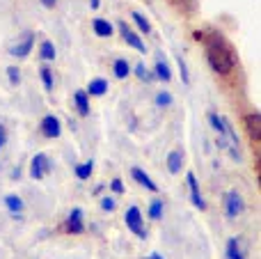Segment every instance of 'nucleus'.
Instances as JSON below:
<instances>
[{
	"label": "nucleus",
	"mask_w": 261,
	"mask_h": 259,
	"mask_svg": "<svg viewBox=\"0 0 261 259\" xmlns=\"http://www.w3.org/2000/svg\"><path fill=\"white\" fill-rule=\"evenodd\" d=\"M204 44H206V60H208V67L213 69L216 73L220 76H227L231 73L236 64V55L231 44L225 39L222 32H208V37H204Z\"/></svg>",
	"instance_id": "nucleus-1"
},
{
	"label": "nucleus",
	"mask_w": 261,
	"mask_h": 259,
	"mask_svg": "<svg viewBox=\"0 0 261 259\" xmlns=\"http://www.w3.org/2000/svg\"><path fill=\"white\" fill-rule=\"evenodd\" d=\"M124 220H126V227L135 234V237H138V239H147L144 218H142V211H140L138 206H128V209H126V216H124Z\"/></svg>",
	"instance_id": "nucleus-2"
},
{
	"label": "nucleus",
	"mask_w": 261,
	"mask_h": 259,
	"mask_svg": "<svg viewBox=\"0 0 261 259\" xmlns=\"http://www.w3.org/2000/svg\"><path fill=\"white\" fill-rule=\"evenodd\" d=\"M243 209H245V202H243V197H241V193L227 191L225 193V216L227 218L234 220L236 216L243 214Z\"/></svg>",
	"instance_id": "nucleus-3"
},
{
	"label": "nucleus",
	"mask_w": 261,
	"mask_h": 259,
	"mask_svg": "<svg viewBox=\"0 0 261 259\" xmlns=\"http://www.w3.org/2000/svg\"><path fill=\"white\" fill-rule=\"evenodd\" d=\"M50 168H53V165H50L48 156L46 154H35L32 156V161H30V177L37 179V182H41V179L50 172Z\"/></svg>",
	"instance_id": "nucleus-4"
},
{
	"label": "nucleus",
	"mask_w": 261,
	"mask_h": 259,
	"mask_svg": "<svg viewBox=\"0 0 261 259\" xmlns=\"http://www.w3.org/2000/svg\"><path fill=\"white\" fill-rule=\"evenodd\" d=\"M32 46H35V32H23L21 39H18L16 44L9 48V53H12L14 58L23 60V58H28V55H30Z\"/></svg>",
	"instance_id": "nucleus-5"
},
{
	"label": "nucleus",
	"mask_w": 261,
	"mask_h": 259,
	"mask_svg": "<svg viewBox=\"0 0 261 259\" xmlns=\"http://www.w3.org/2000/svg\"><path fill=\"white\" fill-rule=\"evenodd\" d=\"M64 229H67L69 234H83L85 232V214H83V209H71V214L67 216V220H64Z\"/></svg>",
	"instance_id": "nucleus-6"
},
{
	"label": "nucleus",
	"mask_w": 261,
	"mask_h": 259,
	"mask_svg": "<svg viewBox=\"0 0 261 259\" xmlns=\"http://www.w3.org/2000/svg\"><path fill=\"white\" fill-rule=\"evenodd\" d=\"M117 28H119V35H122V39L126 41V44L130 46V48L140 50V53H144V50H147V46H144V41L140 39V35H138V32H133V30H130V28L126 25V21H119V23H117Z\"/></svg>",
	"instance_id": "nucleus-7"
},
{
	"label": "nucleus",
	"mask_w": 261,
	"mask_h": 259,
	"mask_svg": "<svg viewBox=\"0 0 261 259\" xmlns=\"http://www.w3.org/2000/svg\"><path fill=\"white\" fill-rule=\"evenodd\" d=\"M39 128H41V133H44V138H50V140L62 136V122H60L58 115H46V117L41 119Z\"/></svg>",
	"instance_id": "nucleus-8"
},
{
	"label": "nucleus",
	"mask_w": 261,
	"mask_h": 259,
	"mask_svg": "<svg viewBox=\"0 0 261 259\" xmlns=\"http://www.w3.org/2000/svg\"><path fill=\"white\" fill-rule=\"evenodd\" d=\"M186 184H188V191H190V200H193V206L199 211L206 209V202H204L202 193H199V182L195 177V172H188L186 174Z\"/></svg>",
	"instance_id": "nucleus-9"
},
{
	"label": "nucleus",
	"mask_w": 261,
	"mask_h": 259,
	"mask_svg": "<svg viewBox=\"0 0 261 259\" xmlns=\"http://www.w3.org/2000/svg\"><path fill=\"white\" fill-rule=\"evenodd\" d=\"M245 128H248L250 138H252L254 142H259V138H261V115L257 113V110L250 113V115H245Z\"/></svg>",
	"instance_id": "nucleus-10"
},
{
	"label": "nucleus",
	"mask_w": 261,
	"mask_h": 259,
	"mask_svg": "<svg viewBox=\"0 0 261 259\" xmlns=\"http://www.w3.org/2000/svg\"><path fill=\"white\" fill-rule=\"evenodd\" d=\"M130 177H133L142 188H147V191H151V193H158V184H153V179L149 177L142 168H130Z\"/></svg>",
	"instance_id": "nucleus-11"
},
{
	"label": "nucleus",
	"mask_w": 261,
	"mask_h": 259,
	"mask_svg": "<svg viewBox=\"0 0 261 259\" xmlns=\"http://www.w3.org/2000/svg\"><path fill=\"white\" fill-rule=\"evenodd\" d=\"M5 206L9 209V214H12L14 218L21 220V214H23V209H25V202H23L18 195L9 193V195H5Z\"/></svg>",
	"instance_id": "nucleus-12"
},
{
	"label": "nucleus",
	"mask_w": 261,
	"mask_h": 259,
	"mask_svg": "<svg viewBox=\"0 0 261 259\" xmlns=\"http://www.w3.org/2000/svg\"><path fill=\"white\" fill-rule=\"evenodd\" d=\"M92 30H94L96 37H101V39H108V37H113L115 28H113V23H110L108 18H94V21H92Z\"/></svg>",
	"instance_id": "nucleus-13"
},
{
	"label": "nucleus",
	"mask_w": 261,
	"mask_h": 259,
	"mask_svg": "<svg viewBox=\"0 0 261 259\" xmlns=\"http://www.w3.org/2000/svg\"><path fill=\"white\" fill-rule=\"evenodd\" d=\"M73 103H76V110L81 117H87V115H90V94H87L85 90L73 92Z\"/></svg>",
	"instance_id": "nucleus-14"
},
{
	"label": "nucleus",
	"mask_w": 261,
	"mask_h": 259,
	"mask_svg": "<svg viewBox=\"0 0 261 259\" xmlns=\"http://www.w3.org/2000/svg\"><path fill=\"white\" fill-rule=\"evenodd\" d=\"M184 149H172L170 154H167V170H170V174H179L181 172V165H184Z\"/></svg>",
	"instance_id": "nucleus-15"
},
{
	"label": "nucleus",
	"mask_w": 261,
	"mask_h": 259,
	"mask_svg": "<svg viewBox=\"0 0 261 259\" xmlns=\"http://www.w3.org/2000/svg\"><path fill=\"white\" fill-rule=\"evenodd\" d=\"M227 259H248L243 252V248H241V237H231L229 241H227Z\"/></svg>",
	"instance_id": "nucleus-16"
},
{
	"label": "nucleus",
	"mask_w": 261,
	"mask_h": 259,
	"mask_svg": "<svg viewBox=\"0 0 261 259\" xmlns=\"http://www.w3.org/2000/svg\"><path fill=\"white\" fill-rule=\"evenodd\" d=\"M153 76H156V81L170 83V81H172V69H170V64H167L165 60L158 58V60H156V67H153Z\"/></svg>",
	"instance_id": "nucleus-17"
},
{
	"label": "nucleus",
	"mask_w": 261,
	"mask_h": 259,
	"mask_svg": "<svg viewBox=\"0 0 261 259\" xmlns=\"http://www.w3.org/2000/svg\"><path fill=\"white\" fill-rule=\"evenodd\" d=\"M85 92L90 96H103L106 92H108V81H106V78H92Z\"/></svg>",
	"instance_id": "nucleus-18"
},
{
	"label": "nucleus",
	"mask_w": 261,
	"mask_h": 259,
	"mask_svg": "<svg viewBox=\"0 0 261 259\" xmlns=\"http://www.w3.org/2000/svg\"><path fill=\"white\" fill-rule=\"evenodd\" d=\"M208 124L213 126V131L218 133V138H225V131H227V117H220L218 113H208ZM227 140V138H225Z\"/></svg>",
	"instance_id": "nucleus-19"
},
{
	"label": "nucleus",
	"mask_w": 261,
	"mask_h": 259,
	"mask_svg": "<svg viewBox=\"0 0 261 259\" xmlns=\"http://www.w3.org/2000/svg\"><path fill=\"white\" fill-rule=\"evenodd\" d=\"M113 73H115V78H119V81L128 78V76H130V64H128V60H126V58H117V60H115Z\"/></svg>",
	"instance_id": "nucleus-20"
},
{
	"label": "nucleus",
	"mask_w": 261,
	"mask_h": 259,
	"mask_svg": "<svg viewBox=\"0 0 261 259\" xmlns=\"http://www.w3.org/2000/svg\"><path fill=\"white\" fill-rule=\"evenodd\" d=\"M92 172H94V163H92V161H83V163L76 165V177L81 179V182H87V179L92 177Z\"/></svg>",
	"instance_id": "nucleus-21"
},
{
	"label": "nucleus",
	"mask_w": 261,
	"mask_h": 259,
	"mask_svg": "<svg viewBox=\"0 0 261 259\" xmlns=\"http://www.w3.org/2000/svg\"><path fill=\"white\" fill-rule=\"evenodd\" d=\"M39 58L44 60V62H53L55 60V46H53V41H41V46H39Z\"/></svg>",
	"instance_id": "nucleus-22"
},
{
	"label": "nucleus",
	"mask_w": 261,
	"mask_h": 259,
	"mask_svg": "<svg viewBox=\"0 0 261 259\" xmlns=\"http://www.w3.org/2000/svg\"><path fill=\"white\" fill-rule=\"evenodd\" d=\"M130 18L135 21V25H138V30H140V32H144V35H149V32H151V23H149V18L144 16V14L133 12V14H130Z\"/></svg>",
	"instance_id": "nucleus-23"
},
{
	"label": "nucleus",
	"mask_w": 261,
	"mask_h": 259,
	"mask_svg": "<svg viewBox=\"0 0 261 259\" xmlns=\"http://www.w3.org/2000/svg\"><path fill=\"white\" fill-rule=\"evenodd\" d=\"M133 71H135V76H138L142 83H153V81H156V76H153V71H149V69L144 67V62H138V64H135V69H133Z\"/></svg>",
	"instance_id": "nucleus-24"
},
{
	"label": "nucleus",
	"mask_w": 261,
	"mask_h": 259,
	"mask_svg": "<svg viewBox=\"0 0 261 259\" xmlns=\"http://www.w3.org/2000/svg\"><path fill=\"white\" fill-rule=\"evenodd\" d=\"M147 216H149V220H161L163 218V200H151V204H149V209H147Z\"/></svg>",
	"instance_id": "nucleus-25"
},
{
	"label": "nucleus",
	"mask_w": 261,
	"mask_h": 259,
	"mask_svg": "<svg viewBox=\"0 0 261 259\" xmlns=\"http://www.w3.org/2000/svg\"><path fill=\"white\" fill-rule=\"evenodd\" d=\"M39 76H41V83H44L46 92H53V71H50L46 64L39 69Z\"/></svg>",
	"instance_id": "nucleus-26"
},
{
	"label": "nucleus",
	"mask_w": 261,
	"mask_h": 259,
	"mask_svg": "<svg viewBox=\"0 0 261 259\" xmlns=\"http://www.w3.org/2000/svg\"><path fill=\"white\" fill-rule=\"evenodd\" d=\"M153 101H156L158 108H170V106L174 103V96H172L170 92H158L156 99H153Z\"/></svg>",
	"instance_id": "nucleus-27"
},
{
	"label": "nucleus",
	"mask_w": 261,
	"mask_h": 259,
	"mask_svg": "<svg viewBox=\"0 0 261 259\" xmlns=\"http://www.w3.org/2000/svg\"><path fill=\"white\" fill-rule=\"evenodd\" d=\"M7 78L12 85H18V83H21V71H18L16 67H7Z\"/></svg>",
	"instance_id": "nucleus-28"
},
{
	"label": "nucleus",
	"mask_w": 261,
	"mask_h": 259,
	"mask_svg": "<svg viewBox=\"0 0 261 259\" xmlns=\"http://www.w3.org/2000/svg\"><path fill=\"white\" fill-rule=\"evenodd\" d=\"M101 209L103 211H115L117 209V200H115V197H103V200H101Z\"/></svg>",
	"instance_id": "nucleus-29"
},
{
	"label": "nucleus",
	"mask_w": 261,
	"mask_h": 259,
	"mask_svg": "<svg viewBox=\"0 0 261 259\" xmlns=\"http://www.w3.org/2000/svg\"><path fill=\"white\" fill-rule=\"evenodd\" d=\"M176 62H179V69H181V81H184L186 85H188V83H190V76H188V69H186L184 58H179V60H176Z\"/></svg>",
	"instance_id": "nucleus-30"
},
{
	"label": "nucleus",
	"mask_w": 261,
	"mask_h": 259,
	"mask_svg": "<svg viewBox=\"0 0 261 259\" xmlns=\"http://www.w3.org/2000/svg\"><path fill=\"white\" fill-rule=\"evenodd\" d=\"M110 191L117 193V195H122L124 193V182L122 179H113V182H110Z\"/></svg>",
	"instance_id": "nucleus-31"
},
{
	"label": "nucleus",
	"mask_w": 261,
	"mask_h": 259,
	"mask_svg": "<svg viewBox=\"0 0 261 259\" xmlns=\"http://www.w3.org/2000/svg\"><path fill=\"white\" fill-rule=\"evenodd\" d=\"M5 142H7V128H5L3 124H0V149L5 147Z\"/></svg>",
	"instance_id": "nucleus-32"
},
{
	"label": "nucleus",
	"mask_w": 261,
	"mask_h": 259,
	"mask_svg": "<svg viewBox=\"0 0 261 259\" xmlns=\"http://www.w3.org/2000/svg\"><path fill=\"white\" fill-rule=\"evenodd\" d=\"M55 3H58V0H41V5H44V7H55Z\"/></svg>",
	"instance_id": "nucleus-33"
},
{
	"label": "nucleus",
	"mask_w": 261,
	"mask_h": 259,
	"mask_svg": "<svg viewBox=\"0 0 261 259\" xmlns=\"http://www.w3.org/2000/svg\"><path fill=\"white\" fill-rule=\"evenodd\" d=\"M144 259H165V257H163L161 252H151V255H149V257H144Z\"/></svg>",
	"instance_id": "nucleus-34"
},
{
	"label": "nucleus",
	"mask_w": 261,
	"mask_h": 259,
	"mask_svg": "<svg viewBox=\"0 0 261 259\" xmlns=\"http://www.w3.org/2000/svg\"><path fill=\"white\" fill-rule=\"evenodd\" d=\"M90 5H92V9H99V5H101V3H99V0H92Z\"/></svg>",
	"instance_id": "nucleus-35"
}]
</instances>
